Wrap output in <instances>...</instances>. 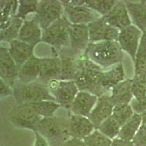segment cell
<instances>
[{
	"instance_id": "cell-34",
	"label": "cell",
	"mask_w": 146,
	"mask_h": 146,
	"mask_svg": "<svg viewBox=\"0 0 146 146\" xmlns=\"http://www.w3.org/2000/svg\"><path fill=\"white\" fill-rule=\"evenodd\" d=\"M17 18L26 21V18L31 13H36L40 1L37 0H19Z\"/></svg>"
},
{
	"instance_id": "cell-30",
	"label": "cell",
	"mask_w": 146,
	"mask_h": 146,
	"mask_svg": "<svg viewBox=\"0 0 146 146\" xmlns=\"http://www.w3.org/2000/svg\"><path fill=\"white\" fill-rule=\"evenodd\" d=\"M117 2L116 0H84V5L103 17L109 13Z\"/></svg>"
},
{
	"instance_id": "cell-3",
	"label": "cell",
	"mask_w": 146,
	"mask_h": 146,
	"mask_svg": "<svg viewBox=\"0 0 146 146\" xmlns=\"http://www.w3.org/2000/svg\"><path fill=\"white\" fill-rule=\"evenodd\" d=\"M34 131L42 135L50 146H62L70 138L69 117L42 118L36 125Z\"/></svg>"
},
{
	"instance_id": "cell-20",
	"label": "cell",
	"mask_w": 146,
	"mask_h": 146,
	"mask_svg": "<svg viewBox=\"0 0 146 146\" xmlns=\"http://www.w3.org/2000/svg\"><path fill=\"white\" fill-rule=\"evenodd\" d=\"M42 31L40 24L35 18L24 21L21 29L18 40L35 48L42 42Z\"/></svg>"
},
{
	"instance_id": "cell-19",
	"label": "cell",
	"mask_w": 146,
	"mask_h": 146,
	"mask_svg": "<svg viewBox=\"0 0 146 146\" xmlns=\"http://www.w3.org/2000/svg\"><path fill=\"white\" fill-rule=\"evenodd\" d=\"M70 48L79 52H85L89 45L90 38L88 25L86 24H70Z\"/></svg>"
},
{
	"instance_id": "cell-2",
	"label": "cell",
	"mask_w": 146,
	"mask_h": 146,
	"mask_svg": "<svg viewBox=\"0 0 146 146\" xmlns=\"http://www.w3.org/2000/svg\"><path fill=\"white\" fill-rule=\"evenodd\" d=\"M85 53L102 70L122 63L123 58V50L117 41L91 42Z\"/></svg>"
},
{
	"instance_id": "cell-43",
	"label": "cell",
	"mask_w": 146,
	"mask_h": 146,
	"mask_svg": "<svg viewBox=\"0 0 146 146\" xmlns=\"http://www.w3.org/2000/svg\"><path fill=\"white\" fill-rule=\"evenodd\" d=\"M135 77H138V78H140L141 79H143V80H145V81H146V67H145V70H144V72H143V73L141 75H139V76H135Z\"/></svg>"
},
{
	"instance_id": "cell-31",
	"label": "cell",
	"mask_w": 146,
	"mask_h": 146,
	"mask_svg": "<svg viewBox=\"0 0 146 146\" xmlns=\"http://www.w3.org/2000/svg\"><path fill=\"white\" fill-rule=\"evenodd\" d=\"M121 128V125L113 116H110L103 121L97 130L110 139H114L118 137Z\"/></svg>"
},
{
	"instance_id": "cell-29",
	"label": "cell",
	"mask_w": 146,
	"mask_h": 146,
	"mask_svg": "<svg viewBox=\"0 0 146 146\" xmlns=\"http://www.w3.org/2000/svg\"><path fill=\"white\" fill-rule=\"evenodd\" d=\"M135 76H139L146 67V32H143L135 60Z\"/></svg>"
},
{
	"instance_id": "cell-41",
	"label": "cell",
	"mask_w": 146,
	"mask_h": 146,
	"mask_svg": "<svg viewBox=\"0 0 146 146\" xmlns=\"http://www.w3.org/2000/svg\"><path fill=\"white\" fill-rule=\"evenodd\" d=\"M62 146H88L83 139L70 137Z\"/></svg>"
},
{
	"instance_id": "cell-28",
	"label": "cell",
	"mask_w": 146,
	"mask_h": 146,
	"mask_svg": "<svg viewBox=\"0 0 146 146\" xmlns=\"http://www.w3.org/2000/svg\"><path fill=\"white\" fill-rule=\"evenodd\" d=\"M31 108L42 118H50L54 116V113L58 108H62L56 101L44 100L29 104Z\"/></svg>"
},
{
	"instance_id": "cell-23",
	"label": "cell",
	"mask_w": 146,
	"mask_h": 146,
	"mask_svg": "<svg viewBox=\"0 0 146 146\" xmlns=\"http://www.w3.org/2000/svg\"><path fill=\"white\" fill-rule=\"evenodd\" d=\"M40 72V58L32 56L18 71V80L23 83H30L38 80Z\"/></svg>"
},
{
	"instance_id": "cell-10",
	"label": "cell",
	"mask_w": 146,
	"mask_h": 146,
	"mask_svg": "<svg viewBox=\"0 0 146 146\" xmlns=\"http://www.w3.org/2000/svg\"><path fill=\"white\" fill-rule=\"evenodd\" d=\"M29 104L17 105L10 113V119L15 127L34 131L36 125L42 119Z\"/></svg>"
},
{
	"instance_id": "cell-26",
	"label": "cell",
	"mask_w": 146,
	"mask_h": 146,
	"mask_svg": "<svg viewBox=\"0 0 146 146\" xmlns=\"http://www.w3.org/2000/svg\"><path fill=\"white\" fill-rule=\"evenodd\" d=\"M143 124L141 115L135 113L127 122L121 126L120 132L117 138L127 141H132L137 132Z\"/></svg>"
},
{
	"instance_id": "cell-1",
	"label": "cell",
	"mask_w": 146,
	"mask_h": 146,
	"mask_svg": "<svg viewBox=\"0 0 146 146\" xmlns=\"http://www.w3.org/2000/svg\"><path fill=\"white\" fill-rule=\"evenodd\" d=\"M102 69L91 62L84 53L75 80L79 90L88 91L98 97L104 95L107 91L102 86Z\"/></svg>"
},
{
	"instance_id": "cell-6",
	"label": "cell",
	"mask_w": 146,
	"mask_h": 146,
	"mask_svg": "<svg viewBox=\"0 0 146 146\" xmlns=\"http://www.w3.org/2000/svg\"><path fill=\"white\" fill-rule=\"evenodd\" d=\"M64 15L72 24H86L101 15L84 5V0H62Z\"/></svg>"
},
{
	"instance_id": "cell-7",
	"label": "cell",
	"mask_w": 146,
	"mask_h": 146,
	"mask_svg": "<svg viewBox=\"0 0 146 146\" xmlns=\"http://www.w3.org/2000/svg\"><path fill=\"white\" fill-rule=\"evenodd\" d=\"M47 86L55 101L68 110L80 91L75 80H52Z\"/></svg>"
},
{
	"instance_id": "cell-39",
	"label": "cell",
	"mask_w": 146,
	"mask_h": 146,
	"mask_svg": "<svg viewBox=\"0 0 146 146\" xmlns=\"http://www.w3.org/2000/svg\"><path fill=\"white\" fill-rule=\"evenodd\" d=\"M0 96L1 98L13 96V88L7 84L5 80L0 79Z\"/></svg>"
},
{
	"instance_id": "cell-22",
	"label": "cell",
	"mask_w": 146,
	"mask_h": 146,
	"mask_svg": "<svg viewBox=\"0 0 146 146\" xmlns=\"http://www.w3.org/2000/svg\"><path fill=\"white\" fill-rule=\"evenodd\" d=\"M131 23L143 32H146V1L132 2L125 1Z\"/></svg>"
},
{
	"instance_id": "cell-13",
	"label": "cell",
	"mask_w": 146,
	"mask_h": 146,
	"mask_svg": "<svg viewBox=\"0 0 146 146\" xmlns=\"http://www.w3.org/2000/svg\"><path fill=\"white\" fill-rule=\"evenodd\" d=\"M18 66L12 58L9 49L0 47V78L11 87H13L18 80Z\"/></svg>"
},
{
	"instance_id": "cell-38",
	"label": "cell",
	"mask_w": 146,
	"mask_h": 146,
	"mask_svg": "<svg viewBox=\"0 0 146 146\" xmlns=\"http://www.w3.org/2000/svg\"><path fill=\"white\" fill-rule=\"evenodd\" d=\"M131 108H132L134 113L137 114L141 115L146 111V97L142 100H137L133 98L130 102Z\"/></svg>"
},
{
	"instance_id": "cell-17",
	"label": "cell",
	"mask_w": 146,
	"mask_h": 146,
	"mask_svg": "<svg viewBox=\"0 0 146 146\" xmlns=\"http://www.w3.org/2000/svg\"><path fill=\"white\" fill-rule=\"evenodd\" d=\"M95 130L88 117L72 115L69 116V135L70 137L84 139Z\"/></svg>"
},
{
	"instance_id": "cell-8",
	"label": "cell",
	"mask_w": 146,
	"mask_h": 146,
	"mask_svg": "<svg viewBox=\"0 0 146 146\" xmlns=\"http://www.w3.org/2000/svg\"><path fill=\"white\" fill-rule=\"evenodd\" d=\"M64 15L62 1L42 0L40 1L38 9L34 18L38 22L42 31Z\"/></svg>"
},
{
	"instance_id": "cell-5",
	"label": "cell",
	"mask_w": 146,
	"mask_h": 146,
	"mask_svg": "<svg viewBox=\"0 0 146 146\" xmlns=\"http://www.w3.org/2000/svg\"><path fill=\"white\" fill-rule=\"evenodd\" d=\"M70 21L64 15L46 29L42 31V42L52 47L55 53L54 56H58L57 53L64 48L70 47Z\"/></svg>"
},
{
	"instance_id": "cell-42",
	"label": "cell",
	"mask_w": 146,
	"mask_h": 146,
	"mask_svg": "<svg viewBox=\"0 0 146 146\" xmlns=\"http://www.w3.org/2000/svg\"><path fill=\"white\" fill-rule=\"evenodd\" d=\"M112 146H135L132 141H127L119 138H115L113 139Z\"/></svg>"
},
{
	"instance_id": "cell-40",
	"label": "cell",
	"mask_w": 146,
	"mask_h": 146,
	"mask_svg": "<svg viewBox=\"0 0 146 146\" xmlns=\"http://www.w3.org/2000/svg\"><path fill=\"white\" fill-rule=\"evenodd\" d=\"M35 134V144L34 146H50V144L46 139L40 133L34 131Z\"/></svg>"
},
{
	"instance_id": "cell-33",
	"label": "cell",
	"mask_w": 146,
	"mask_h": 146,
	"mask_svg": "<svg viewBox=\"0 0 146 146\" xmlns=\"http://www.w3.org/2000/svg\"><path fill=\"white\" fill-rule=\"evenodd\" d=\"M135 114L130 104H120L115 105L112 116L123 126Z\"/></svg>"
},
{
	"instance_id": "cell-11",
	"label": "cell",
	"mask_w": 146,
	"mask_h": 146,
	"mask_svg": "<svg viewBox=\"0 0 146 146\" xmlns=\"http://www.w3.org/2000/svg\"><path fill=\"white\" fill-rule=\"evenodd\" d=\"M90 42L118 40L120 30L112 27L103 17L94 21L88 24Z\"/></svg>"
},
{
	"instance_id": "cell-35",
	"label": "cell",
	"mask_w": 146,
	"mask_h": 146,
	"mask_svg": "<svg viewBox=\"0 0 146 146\" xmlns=\"http://www.w3.org/2000/svg\"><path fill=\"white\" fill-rule=\"evenodd\" d=\"M88 146H112L113 139L95 129L91 135L83 139Z\"/></svg>"
},
{
	"instance_id": "cell-14",
	"label": "cell",
	"mask_w": 146,
	"mask_h": 146,
	"mask_svg": "<svg viewBox=\"0 0 146 146\" xmlns=\"http://www.w3.org/2000/svg\"><path fill=\"white\" fill-rule=\"evenodd\" d=\"M99 97L88 91H80L70 106V113L75 115L88 117L98 101Z\"/></svg>"
},
{
	"instance_id": "cell-12",
	"label": "cell",
	"mask_w": 146,
	"mask_h": 146,
	"mask_svg": "<svg viewBox=\"0 0 146 146\" xmlns=\"http://www.w3.org/2000/svg\"><path fill=\"white\" fill-rule=\"evenodd\" d=\"M143 34L141 30L133 24L120 30L118 42L122 50L129 54L133 62H135Z\"/></svg>"
},
{
	"instance_id": "cell-16",
	"label": "cell",
	"mask_w": 146,
	"mask_h": 146,
	"mask_svg": "<svg viewBox=\"0 0 146 146\" xmlns=\"http://www.w3.org/2000/svg\"><path fill=\"white\" fill-rule=\"evenodd\" d=\"M114 105L110 101V96L102 95L100 96L93 110L88 117L93 123L95 129H97L103 121L113 115Z\"/></svg>"
},
{
	"instance_id": "cell-4",
	"label": "cell",
	"mask_w": 146,
	"mask_h": 146,
	"mask_svg": "<svg viewBox=\"0 0 146 146\" xmlns=\"http://www.w3.org/2000/svg\"><path fill=\"white\" fill-rule=\"evenodd\" d=\"M13 88L17 105L31 104L44 100L55 101L48 86L39 80L30 83H23L17 80Z\"/></svg>"
},
{
	"instance_id": "cell-15",
	"label": "cell",
	"mask_w": 146,
	"mask_h": 146,
	"mask_svg": "<svg viewBox=\"0 0 146 146\" xmlns=\"http://www.w3.org/2000/svg\"><path fill=\"white\" fill-rule=\"evenodd\" d=\"M110 25L122 30L132 25L125 1H118L109 13L103 16Z\"/></svg>"
},
{
	"instance_id": "cell-9",
	"label": "cell",
	"mask_w": 146,
	"mask_h": 146,
	"mask_svg": "<svg viewBox=\"0 0 146 146\" xmlns=\"http://www.w3.org/2000/svg\"><path fill=\"white\" fill-rule=\"evenodd\" d=\"M84 53L85 52L76 51L70 47L64 48L57 53L61 61L62 66L59 80H75Z\"/></svg>"
},
{
	"instance_id": "cell-37",
	"label": "cell",
	"mask_w": 146,
	"mask_h": 146,
	"mask_svg": "<svg viewBox=\"0 0 146 146\" xmlns=\"http://www.w3.org/2000/svg\"><path fill=\"white\" fill-rule=\"evenodd\" d=\"M132 142L135 146H146V124H142Z\"/></svg>"
},
{
	"instance_id": "cell-18",
	"label": "cell",
	"mask_w": 146,
	"mask_h": 146,
	"mask_svg": "<svg viewBox=\"0 0 146 146\" xmlns=\"http://www.w3.org/2000/svg\"><path fill=\"white\" fill-rule=\"evenodd\" d=\"M61 61L58 56L40 58V72L38 80L47 85L52 80H59Z\"/></svg>"
},
{
	"instance_id": "cell-24",
	"label": "cell",
	"mask_w": 146,
	"mask_h": 146,
	"mask_svg": "<svg viewBox=\"0 0 146 146\" xmlns=\"http://www.w3.org/2000/svg\"><path fill=\"white\" fill-rule=\"evenodd\" d=\"M131 83L132 79H125L112 88L110 99L114 106L120 104H130L134 98L131 92Z\"/></svg>"
},
{
	"instance_id": "cell-36",
	"label": "cell",
	"mask_w": 146,
	"mask_h": 146,
	"mask_svg": "<svg viewBox=\"0 0 146 146\" xmlns=\"http://www.w3.org/2000/svg\"><path fill=\"white\" fill-rule=\"evenodd\" d=\"M131 92L134 98L142 100L146 97V81L140 78L134 76L131 83Z\"/></svg>"
},
{
	"instance_id": "cell-32",
	"label": "cell",
	"mask_w": 146,
	"mask_h": 146,
	"mask_svg": "<svg viewBox=\"0 0 146 146\" xmlns=\"http://www.w3.org/2000/svg\"><path fill=\"white\" fill-rule=\"evenodd\" d=\"M19 2L17 0H2L0 2L1 23L8 21L17 15Z\"/></svg>"
},
{
	"instance_id": "cell-27",
	"label": "cell",
	"mask_w": 146,
	"mask_h": 146,
	"mask_svg": "<svg viewBox=\"0 0 146 146\" xmlns=\"http://www.w3.org/2000/svg\"><path fill=\"white\" fill-rule=\"evenodd\" d=\"M23 21H24L17 17L12 18L8 26L5 29L1 30V36H0L1 42H7L10 43V42L18 40L21 29L23 24Z\"/></svg>"
},
{
	"instance_id": "cell-25",
	"label": "cell",
	"mask_w": 146,
	"mask_h": 146,
	"mask_svg": "<svg viewBox=\"0 0 146 146\" xmlns=\"http://www.w3.org/2000/svg\"><path fill=\"white\" fill-rule=\"evenodd\" d=\"M125 80V72L123 64L119 63L112 66L111 70L103 72L102 77V86L107 91Z\"/></svg>"
},
{
	"instance_id": "cell-44",
	"label": "cell",
	"mask_w": 146,
	"mask_h": 146,
	"mask_svg": "<svg viewBox=\"0 0 146 146\" xmlns=\"http://www.w3.org/2000/svg\"><path fill=\"white\" fill-rule=\"evenodd\" d=\"M142 117V121H143V124L146 123V111L145 113H143V114H141Z\"/></svg>"
},
{
	"instance_id": "cell-21",
	"label": "cell",
	"mask_w": 146,
	"mask_h": 146,
	"mask_svg": "<svg viewBox=\"0 0 146 146\" xmlns=\"http://www.w3.org/2000/svg\"><path fill=\"white\" fill-rule=\"evenodd\" d=\"M9 45V53L16 64L18 70H20L29 58L34 56V47L19 40L10 42Z\"/></svg>"
}]
</instances>
